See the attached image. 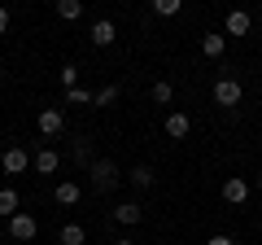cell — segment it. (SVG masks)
I'll use <instances>...</instances> for the list:
<instances>
[{
  "instance_id": "cell-15",
  "label": "cell",
  "mask_w": 262,
  "mask_h": 245,
  "mask_svg": "<svg viewBox=\"0 0 262 245\" xmlns=\"http://www.w3.org/2000/svg\"><path fill=\"white\" fill-rule=\"evenodd\" d=\"M18 206H22L18 193H13V189H0V219H13V215H18Z\"/></svg>"
},
{
  "instance_id": "cell-23",
  "label": "cell",
  "mask_w": 262,
  "mask_h": 245,
  "mask_svg": "<svg viewBox=\"0 0 262 245\" xmlns=\"http://www.w3.org/2000/svg\"><path fill=\"white\" fill-rule=\"evenodd\" d=\"M75 162H83V167H92V149H88V140H75Z\"/></svg>"
},
{
  "instance_id": "cell-8",
  "label": "cell",
  "mask_w": 262,
  "mask_h": 245,
  "mask_svg": "<svg viewBox=\"0 0 262 245\" xmlns=\"http://www.w3.org/2000/svg\"><path fill=\"white\" fill-rule=\"evenodd\" d=\"M110 215H114V223H122V228H136V223L144 219V210L136 206V201H118V206H114Z\"/></svg>"
},
{
  "instance_id": "cell-1",
  "label": "cell",
  "mask_w": 262,
  "mask_h": 245,
  "mask_svg": "<svg viewBox=\"0 0 262 245\" xmlns=\"http://www.w3.org/2000/svg\"><path fill=\"white\" fill-rule=\"evenodd\" d=\"M88 175H92V189L96 193H114L122 184V175H118V167H114L110 158H96L92 167H88Z\"/></svg>"
},
{
  "instance_id": "cell-24",
  "label": "cell",
  "mask_w": 262,
  "mask_h": 245,
  "mask_svg": "<svg viewBox=\"0 0 262 245\" xmlns=\"http://www.w3.org/2000/svg\"><path fill=\"white\" fill-rule=\"evenodd\" d=\"M206 245H236V241H232V236H227V232H214V236H210Z\"/></svg>"
},
{
  "instance_id": "cell-12",
  "label": "cell",
  "mask_w": 262,
  "mask_h": 245,
  "mask_svg": "<svg viewBox=\"0 0 262 245\" xmlns=\"http://www.w3.org/2000/svg\"><path fill=\"white\" fill-rule=\"evenodd\" d=\"M188 132H192V118H188V114H166V136H170V140H184V136Z\"/></svg>"
},
{
  "instance_id": "cell-3",
  "label": "cell",
  "mask_w": 262,
  "mask_h": 245,
  "mask_svg": "<svg viewBox=\"0 0 262 245\" xmlns=\"http://www.w3.org/2000/svg\"><path fill=\"white\" fill-rule=\"evenodd\" d=\"M35 127H39V136H61V132H66V110H57V105L39 110Z\"/></svg>"
},
{
  "instance_id": "cell-17",
  "label": "cell",
  "mask_w": 262,
  "mask_h": 245,
  "mask_svg": "<svg viewBox=\"0 0 262 245\" xmlns=\"http://www.w3.org/2000/svg\"><path fill=\"white\" fill-rule=\"evenodd\" d=\"M83 241H88V232L79 223H66L61 228V245H83Z\"/></svg>"
},
{
  "instance_id": "cell-22",
  "label": "cell",
  "mask_w": 262,
  "mask_h": 245,
  "mask_svg": "<svg viewBox=\"0 0 262 245\" xmlns=\"http://www.w3.org/2000/svg\"><path fill=\"white\" fill-rule=\"evenodd\" d=\"M61 88H66V92L79 88V70H75V66H61Z\"/></svg>"
},
{
  "instance_id": "cell-11",
  "label": "cell",
  "mask_w": 262,
  "mask_h": 245,
  "mask_svg": "<svg viewBox=\"0 0 262 245\" xmlns=\"http://www.w3.org/2000/svg\"><path fill=\"white\" fill-rule=\"evenodd\" d=\"M79 197H83V189H79L75 179H61V184L53 189V201H57V206H79Z\"/></svg>"
},
{
  "instance_id": "cell-5",
  "label": "cell",
  "mask_w": 262,
  "mask_h": 245,
  "mask_svg": "<svg viewBox=\"0 0 262 245\" xmlns=\"http://www.w3.org/2000/svg\"><path fill=\"white\" fill-rule=\"evenodd\" d=\"M0 167H5V175H22V171L31 167V158H27V149H22V145H13V149L0 153Z\"/></svg>"
},
{
  "instance_id": "cell-18",
  "label": "cell",
  "mask_w": 262,
  "mask_h": 245,
  "mask_svg": "<svg viewBox=\"0 0 262 245\" xmlns=\"http://www.w3.org/2000/svg\"><path fill=\"white\" fill-rule=\"evenodd\" d=\"M153 101H158V105H170V101H175V88H170L166 79H158V84H153Z\"/></svg>"
},
{
  "instance_id": "cell-16",
  "label": "cell",
  "mask_w": 262,
  "mask_h": 245,
  "mask_svg": "<svg viewBox=\"0 0 262 245\" xmlns=\"http://www.w3.org/2000/svg\"><path fill=\"white\" fill-rule=\"evenodd\" d=\"M153 167H131V184H136V189H153Z\"/></svg>"
},
{
  "instance_id": "cell-7",
  "label": "cell",
  "mask_w": 262,
  "mask_h": 245,
  "mask_svg": "<svg viewBox=\"0 0 262 245\" xmlns=\"http://www.w3.org/2000/svg\"><path fill=\"white\" fill-rule=\"evenodd\" d=\"M223 53H227V35H223V31H206V35H201V57L219 62Z\"/></svg>"
},
{
  "instance_id": "cell-13",
  "label": "cell",
  "mask_w": 262,
  "mask_h": 245,
  "mask_svg": "<svg viewBox=\"0 0 262 245\" xmlns=\"http://www.w3.org/2000/svg\"><path fill=\"white\" fill-rule=\"evenodd\" d=\"M31 167H35L39 175H57V167H61V158H57V149H39L35 158H31Z\"/></svg>"
},
{
  "instance_id": "cell-6",
  "label": "cell",
  "mask_w": 262,
  "mask_h": 245,
  "mask_svg": "<svg viewBox=\"0 0 262 245\" xmlns=\"http://www.w3.org/2000/svg\"><path fill=\"white\" fill-rule=\"evenodd\" d=\"M223 201H227V206H245V201H249V184H245L241 175L223 179Z\"/></svg>"
},
{
  "instance_id": "cell-20",
  "label": "cell",
  "mask_w": 262,
  "mask_h": 245,
  "mask_svg": "<svg viewBox=\"0 0 262 245\" xmlns=\"http://www.w3.org/2000/svg\"><path fill=\"white\" fill-rule=\"evenodd\" d=\"M179 9H184L179 0H153V13H158V18H175Z\"/></svg>"
},
{
  "instance_id": "cell-10",
  "label": "cell",
  "mask_w": 262,
  "mask_h": 245,
  "mask_svg": "<svg viewBox=\"0 0 262 245\" xmlns=\"http://www.w3.org/2000/svg\"><path fill=\"white\" fill-rule=\"evenodd\" d=\"M88 35H92V44H96V48H110L114 39H118V27H114L110 18H101V22H92V31H88Z\"/></svg>"
},
{
  "instance_id": "cell-19",
  "label": "cell",
  "mask_w": 262,
  "mask_h": 245,
  "mask_svg": "<svg viewBox=\"0 0 262 245\" xmlns=\"http://www.w3.org/2000/svg\"><path fill=\"white\" fill-rule=\"evenodd\" d=\"M114 101H118V88H114V84H105L101 92H92V105H101V110H105V105H114Z\"/></svg>"
},
{
  "instance_id": "cell-2",
  "label": "cell",
  "mask_w": 262,
  "mask_h": 245,
  "mask_svg": "<svg viewBox=\"0 0 262 245\" xmlns=\"http://www.w3.org/2000/svg\"><path fill=\"white\" fill-rule=\"evenodd\" d=\"M241 101H245V88H241V79L223 75V79L214 84V105H223V110H236Z\"/></svg>"
},
{
  "instance_id": "cell-9",
  "label": "cell",
  "mask_w": 262,
  "mask_h": 245,
  "mask_svg": "<svg viewBox=\"0 0 262 245\" xmlns=\"http://www.w3.org/2000/svg\"><path fill=\"white\" fill-rule=\"evenodd\" d=\"M249 27H253V18L245 9H232L223 18V35H249Z\"/></svg>"
},
{
  "instance_id": "cell-27",
  "label": "cell",
  "mask_w": 262,
  "mask_h": 245,
  "mask_svg": "<svg viewBox=\"0 0 262 245\" xmlns=\"http://www.w3.org/2000/svg\"><path fill=\"white\" fill-rule=\"evenodd\" d=\"M114 245H131V241H127V236H122V241H114Z\"/></svg>"
},
{
  "instance_id": "cell-26",
  "label": "cell",
  "mask_w": 262,
  "mask_h": 245,
  "mask_svg": "<svg viewBox=\"0 0 262 245\" xmlns=\"http://www.w3.org/2000/svg\"><path fill=\"white\" fill-rule=\"evenodd\" d=\"M253 189H258V193H262V171H258V184H253Z\"/></svg>"
},
{
  "instance_id": "cell-25",
  "label": "cell",
  "mask_w": 262,
  "mask_h": 245,
  "mask_svg": "<svg viewBox=\"0 0 262 245\" xmlns=\"http://www.w3.org/2000/svg\"><path fill=\"white\" fill-rule=\"evenodd\" d=\"M9 31V9H0V35Z\"/></svg>"
},
{
  "instance_id": "cell-21",
  "label": "cell",
  "mask_w": 262,
  "mask_h": 245,
  "mask_svg": "<svg viewBox=\"0 0 262 245\" xmlns=\"http://www.w3.org/2000/svg\"><path fill=\"white\" fill-rule=\"evenodd\" d=\"M66 105H92V92L88 88H70L66 92Z\"/></svg>"
},
{
  "instance_id": "cell-14",
  "label": "cell",
  "mask_w": 262,
  "mask_h": 245,
  "mask_svg": "<svg viewBox=\"0 0 262 245\" xmlns=\"http://www.w3.org/2000/svg\"><path fill=\"white\" fill-rule=\"evenodd\" d=\"M57 18L61 22H79L83 18V0H57Z\"/></svg>"
},
{
  "instance_id": "cell-4",
  "label": "cell",
  "mask_w": 262,
  "mask_h": 245,
  "mask_svg": "<svg viewBox=\"0 0 262 245\" xmlns=\"http://www.w3.org/2000/svg\"><path fill=\"white\" fill-rule=\"evenodd\" d=\"M35 232H39V223H35V215H27V210H18V215L9 219V236L13 241H35Z\"/></svg>"
}]
</instances>
